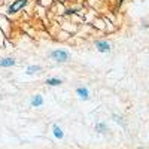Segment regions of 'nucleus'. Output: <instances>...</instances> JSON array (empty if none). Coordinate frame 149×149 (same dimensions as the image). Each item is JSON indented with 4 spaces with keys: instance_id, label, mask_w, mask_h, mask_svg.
Instances as JSON below:
<instances>
[{
    "instance_id": "8",
    "label": "nucleus",
    "mask_w": 149,
    "mask_h": 149,
    "mask_svg": "<svg viewBox=\"0 0 149 149\" xmlns=\"http://www.w3.org/2000/svg\"><path fill=\"white\" fill-rule=\"evenodd\" d=\"M42 70H43L42 66H39V64H31V66H27V67H26V74H29V76H33V74L40 73Z\"/></svg>"
},
{
    "instance_id": "4",
    "label": "nucleus",
    "mask_w": 149,
    "mask_h": 149,
    "mask_svg": "<svg viewBox=\"0 0 149 149\" xmlns=\"http://www.w3.org/2000/svg\"><path fill=\"white\" fill-rule=\"evenodd\" d=\"M74 94L78 95L79 100H84V102L90 100V95H91L90 88H88V86H85V85H79V86H76V90H74Z\"/></svg>"
},
{
    "instance_id": "5",
    "label": "nucleus",
    "mask_w": 149,
    "mask_h": 149,
    "mask_svg": "<svg viewBox=\"0 0 149 149\" xmlns=\"http://www.w3.org/2000/svg\"><path fill=\"white\" fill-rule=\"evenodd\" d=\"M29 104H30V107H33V109H39V107H42V106L45 104V98H43L42 94H33V95L30 97Z\"/></svg>"
},
{
    "instance_id": "6",
    "label": "nucleus",
    "mask_w": 149,
    "mask_h": 149,
    "mask_svg": "<svg viewBox=\"0 0 149 149\" xmlns=\"http://www.w3.org/2000/svg\"><path fill=\"white\" fill-rule=\"evenodd\" d=\"M17 66V60L14 57H2L0 58V67L2 69H10Z\"/></svg>"
},
{
    "instance_id": "13",
    "label": "nucleus",
    "mask_w": 149,
    "mask_h": 149,
    "mask_svg": "<svg viewBox=\"0 0 149 149\" xmlns=\"http://www.w3.org/2000/svg\"><path fill=\"white\" fill-rule=\"evenodd\" d=\"M122 2H124V0H119V3H122Z\"/></svg>"
},
{
    "instance_id": "9",
    "label": "nucleus",
    "mask_w": 149,
    "mask_h": 149,
    "mask_svg": "<svg viewBox=\"0 0 149 149\" xmlns=\"http://www.w3.org/2000/svg\"><path fill=\"white\" fill-rule=\"evenodd\" d=\"M45 84L48 86H61V84H63V79H60V78H55V76H49Z\"/></svg>"
},
{
    "instance_id": "12",
    "label": "nucleus",
    "mask_w": 149,
    "mask_h": 149,
    "mask_svg": "<svg viewBox=\"0 0 149 149\" xmlns=\"http://www.w3.org/2000/svg\"><path fill=\"white\" fill-rule=\"evenodd\" d=\"M112 118L115 119V122H118V124H121V125H124V122H122V118L119 116V115H116V113H113L112 115Z\"/></svg>"
},
{
    "instance_id": "2",
    "label": "nucleus",
    "mask_w": 149,
    "mask_h": 149,
    "mask_svg": "<svg viewBox=\"0 0 149 149\" xmlns=\"http://www.w3.org/2000/svg\"><path fill=\"white\" fill-rule=\"evenodd\" d=\"M30 0H14L8 8H6V12H5V15L6 17H12V15H15L18 14L19 10H22L24 8H26L29 5Z\"/></svg>"
},
{
    "instance_id": "10",
    "label": "nucleus",
    "mask_w": 149,
    "mask_h": 149,
    "mask_svg": "<svg viewBox=\"0 0 149 149\" xmlns=\"http://www.w3.org/2000/svg\"><path fill=\"white\" fill-rule=\"evenodd\" d=\"M94 130H95L97 133H100V134H104V133L107 131V124H106V122H97L95 127H94Z\"/></svg>"
},
{
    "instance_id": "11",
    "label": "nucleus",
    "mask_w": 149,
    "mask_h": 149,
    "mask_svg": "<svg viewBox=\"0 0 149 149\" xmlns=\"http://www.w3.org/2000/svg\"><path fill=\"white\" fill-rule=\"evenodd\" d=\"M79 9L78 8H70V9H66L64 10V15H73V14H76Z\"/></svg>"
},
{
    "instance_id": "3",
    "label": "nucleus",
    "mask_w": 149,
    "mask_h": 149,
    "mask_svg": "<svg viewBox=\"0 0 149 149\" xmlns=\"http://www.w3.org/2000/svg\"><path fill=\"white\" fill-rule=\"evenodd\" d=\"M94 46H95L97 51H98V52H102V54H107V52L112 51V45H110V42L103 40V39L95 40V42H94Z\"/></svg>"
},
{
    "instance_id": "1",
    "label": "nucleus",
    "mask_w": 149,
    "mask_h": 149,
    "mask_svg": "<svg viewBox=\"0 0 149 149\" xmlns=\"http://www.w3.org/2000/svg\"><path fill=\"white\" fill-rule=\"evenodd\" d=\"M48 57H49V60H52L57 64H66L72 60V54L67 51V49H61V48L52 49V51L48 54Z\"/></svg>"
},
{
    "instance_id": "7",
    "label": "nucleus",
    "mask_w": 149,
    "mask_h": 149,
    "mask_svg": "<svg viewBox=\"0 0 149 149\" xmlns=\"http://www.w3.org/2000/svg\"><path fill=\"white\" fill-rule=\"evenodd\" d=\"M52 136H54V139H57V140H63L64 139L63 127L58 125V124H52Z\"/></svg>"
}]
</instances>
